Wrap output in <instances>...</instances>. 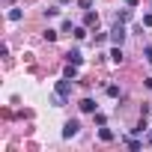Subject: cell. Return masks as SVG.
<instances>
[{"label":"cell","mask_w":152,"mask_h":152,"mask_svg":"<svg viewBox=\"0 0 152 152\" xmlns=\"http://www.w3.org/2000/svg\"><path fill=\"white\" fill-rule=\"evenodd\" d=\"M21 18H24L21 9H9V21H21Z\"/></svg>","instance_id":"cell-11"},{"label":"cell","mask_w":152,"mask_h":152,"mask_svg":"<svg viewBox=\"0 0 152 152\" xmlns=\"http://www.w3.org/2000/svg\"><path fill=\"white\" fill-rule=\"evenodd\" d=\"M110 60H113V63H116V66H119V63H122V60H125V57H122V48H119V45H116V48H113V51H110Z\"/></svg>","instance_id":"cell-7"},{"label":"cell","mask_w":152,"mask_h":152,"mask_svg":"<svg viewBox=\"0 0 152 152\" xmlns=\"http://www.w3.org/2000/svg\"><path fill=\"white\" fill-rule=\"evenodd\" d=\"M110 42H113V45H122V42H125V27H122V21L113 24V30H110Z\"/></svg>","instance_id":"cell-2"},{"label":"cell","mask_w":152,"mask_h":152,"mask_svg":"<svg viewBox=\"0 0 152 152\" xmlns=\"http://www.w3.org/2000/svg\"><path fill=\"white\" fill-rule=\"evenodd\" d=\"M57 36H60V33H57V30H51V27L42 33V39H45V42H57Z\"/></svg>","instance_id":"cell-8"},{"label":"cell","mask_w":152,"mask_h":152,"mask_svg":"<svg viewBox=\"0 0 152 152\" xmlns=\"http://www.w3.org/2000/svg\"><path fill=\"white\" fill-rule=\"evenodd\" d=\"M78 6H81V9H90V6H93V0H78Z\"/></svg>","instance_id":"cell-17"},{"label":"cell","mask_w":152,"mask_h":152,"mask_svg":"<svg viewBox=\"0 0 152 152\" xmlns=\"http://www.w3.org/2000/svg\"><path fill=\"white\" fill-rule=\"evenodd\" d=\"M107 96H110V99H116V96H119V87H116V84H110V87H107Z\"/></svg>","instance_id":"cell-13"},{"label":"cell","mask_w":152,"mask_h":152,"mask_svg":"<svg viewBox=\"0 0 152 152\" xmlns=\"http://www.w3.org/2000/svg\"><path fill=\"white\" fill-rule=\"evenodd\" d=\"M146 63H152V45L146 48Z\"/></svg>","instance_id":"cell-18"},{"label":"cell","mask_w":152,"mask_h":152,"mask_svg":"<svg viewBox=\"0 0 152 152\" xmlns=\"http://www.w3.org/2000/svg\"><path fill=\"white\" fill-rule=\"evenodd\" d=\"M99 137H102V140H104V143H110V140H113V131H110V128H104V125H102V131H99Z\"/></svg>","instance_id":"cell-9"},{"label":"cell","mask_w":152,"mask_h":152,"mask_svg":"<svg viewBox=\"0 0 152 152\" xmlns=\"http://www.w3.org/2000/svg\"><path fill=\"white\" fill-rule=\"evenodd\" d=\"M78 131H81V122H75V119H69V122L63 125V137H75Z\"/></svg>","instance_id":"cell-3"},{"label":"cell","mask_w":152,"mask_h":152,"mask_svg":"<svg viewBox=\"0 0 152 152\" xmlns=\"http://www.w3.org/2000/svg\"><path fill=\"white\" fill-rule=\"evenodd\" d=\"M72 87H75V78H63V81H57V93L51 96V104H54V107H63L66 99H69V93H72Z\"/></svg>","instance_id":"cell-1"},{"label":"cell","mask_w":152,"mask_h":152,"mask_svg":"<svg viewBox=\"0 0 152 152\" xmlns=\"http://www.w3.org/2000/svg\"><path fill=\"white\" fill-rule=\"evenodd\" d=\"M66 63H75V66H81V63H84V57H81V51H78V48H72V51L66 54Z\"/></svg>","instance_id":"cell-4"},{"label":"cell","mask_w":152,"mask_h":152,"mask_svg":"<svg viewBox=\"0 0 152 152\" xmlns=\"http://www.w3.org/2000/svg\"><path fill=\"white\" fill-rule=\"evenodd\" d=\"M78 107H81L84 113H96V102H93V99H84V102H81Z\"/></svg>","instance_id":"cell-5"},{"label":"cell","mask_w":152,"mask_h":152,"mask_svg":"<svg viewBox=\"0 0 152 152\" xmlns=\"http://www.w3.org/2000/svg\"><path fill=\"white\" fill-rule=\"evenodd\" d=\"M72 33H75V39H84V36H87V30H84V27H75Z\"/></svg>","instance_id":"cell-15"},{"label":"cell","mask_w":152,"mask_h":152,"mask_svg":"<svg viewBox=\"0 0 152 152\" xmlns=\"http://www.w3.org/2000/svg\"><path fill=\"white\" fill-rule=\"evenodd\" d=\"M140 3V0H125V6H137Z\"/></svg>","instance_id":"cell-19"},{"label":"cell","mask_w":152,"mask_h":152,"mask_svg":"<svg viewBox=\"0 0 152 152\" xmlns=\"http://www.w3.org/2000/svg\"><path fill=\"white\" fill-rule=\"evenodd\" d=\"M125 143H128V149H140V146H143V143H140V140H134V137H128Z\"/></svg>","instance_id":"cell-14"},{"label":"cell","mask_w":152,"mask_h":152,"mask_svg":"<svg viewBox=\"0 0 152 152\" xmlns=\"http://www.w3.org/2000/svg\"><path fill=\"white\" fill-rule=\"evenodd\" d=\"M128 18H131V9H122V12H116V21H122V24H125Z\"/></svg>","instance_id":"cell-12"},{"label":"cell","mask_w":152,"mask_h":152,"mask_svg":"<svg viewBox=\"0 0 152 152\" xmlns=\"http://www.w3.org/2000/svg\"><path fill=\"white\" fill-rule=\"evenodd\" d=\"M143 27H152V12H146V15H143Z\"/></svg>","instance_id":"cell-16"},{"label":"cell","mask_w":152,"mask_h":152,"mask_svg":"<svg viewBox=\"0 0 152 152\" xmlns=\"http://www.w3.org/2000/svg\"><path fill=\"white\" fill-rule=\"evenodd\" d=\"M84 24H87V27H99V15H96V12H87V15H84Z\"/></svg>","instance_id":"cell-6"},{"label":"cell","mask_w":152,"mask_h":152,"mask_svg":"<svg viewBox=\"0 0 152 152\" xmlns=\"http://www.w3.org/2000/svg\"><path fill=\"white\" fill-rule=\"evenodd\" d=\"M66 78H78V66H75V63L66 66Z\"/></svg>","instance_id":"cell-10"}]
</instances>
